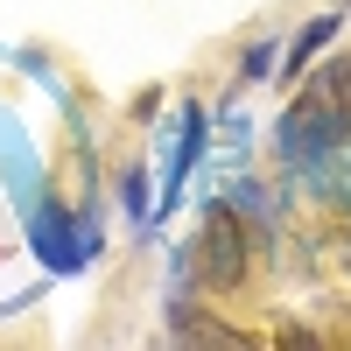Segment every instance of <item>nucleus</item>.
Wrapping results in <instances>:
<instances>
[{
  "label": "nucleus",
  "mask_w": 351,
  "mask_h": 351,
  "mask_svg": "<svg viewBox=\"0 0 351 351\" xmlns=\"http://www.w3.org/2000/svg\"><path fill=\"white\" fill-rule=\"evenodd\" d=\"M330 28H337V14H316V21L302 28V43L288 49V64H281V77H302V71H309V56H316V49L330 43Z\"/></svg>",
  "instance_id": "obj_2"
},
{
  "label": "nucleus",
  "mask_w": 351,
  "mask_h": 351,
  "mask_svg": "<svg viewBox=\"0 0 351 351\" xmlns=\"http://www.w3.org/2000/svg\"><path fill=\"white\" fill-rule=\"evenodd\" d=\"M344 253H351V225H344Z\"/></svg>",
  "instance_id": "obj_3"
},
{
  "label": "nucleus",
  "mask_w": 351,
  "mask_h": 351,
  "mask_svg": "<svg viewBox=\"0 0 351 351\" xmlns=\"http://www.w3.org/2000/svg\"><path fill=\"white\" fill-rule=\"evenodd\" d=\"M253 260H260L253 225L232 211V204H218V211L204 218V232H197V281L211 288V295H239L253 281Z\"/></svg>",
  "instance_id": "obj_1"
}]
</instances>
